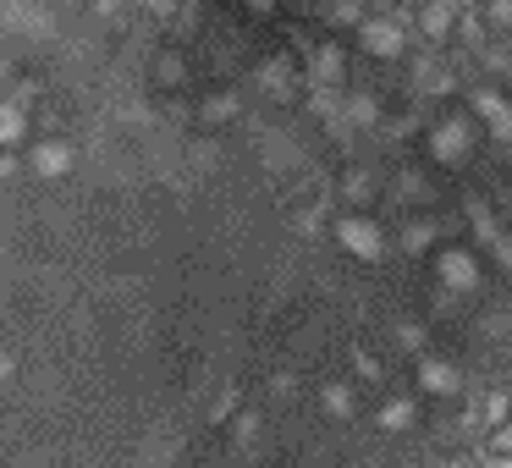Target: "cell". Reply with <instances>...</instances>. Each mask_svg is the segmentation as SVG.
Instances as JSON below:
<instances>
[{"label":"cell","mask_w":512,"mask_h":468,"mask_svg":"<svg viewBox=\"0 0 512 468\" xmlns=\"http://www.w3.org/2000/svg\"><path fill=\"white\" fill-rule=\"evenodd\" d=\"M424 386L452 397V391H463V380H457V369H446V364H424Z\"/></svg>","instance_id":"cell-6"},{"label":"cell","mask_w":512,"mask_h":468,"mask_svg":"<svg viewBox=\"0 0 512 468\" xmlns=\"http://www.w3.org/2000/svg\"><path fill=\"white\" fill-rule=\"evenodd\" d=\"M424 28H430V34L441 39L446 28H452V12H446V6H430V12H424Z\"/></svg>","instance_id":"cell-8"},{"label":"cell","mask_w":512,"mask_h":468,"mask_svg":"<svg viewBox=\"0 0 512 468\" xmlns=\"http://www.w3.org/2000/svg\"><path fill=\"white\" fill-rule=\"evenodd\" d=\"M441 276H446V287H474L479 270H474V259H468V254H446L441 259Z\"/></svg>","instance_id":"cell-3"},{"label":"cell","mask_w":512,"mask_h":468,"mask_svg":"<svg viewBox=\"0 0 512 468\" xmlns=\"http://www.w3.org/2000/svg\"><path fill=\"white\" fill-rule=\"evenodd\" d=\"M507 468H512V463H507Z\"/></svg>","instance_id":"cell-11"},{"label":"cell","mask_w":512,"mask_h":468,"mask_svg":"<svg viewBox=\"0 0 512 468\" xmlns=\"http://www.w3.org/2000/svg\"><path fill=\"white\" fill-rule=\"evenodd\" d=\"M474 111L490 122V133L512 144V105H507V100H496V94H474Z\"/></svg>","instance_id":"cell-1"},{"label":"cell","mask_w":512,"mask_h":468,"mask_svg":"<svg viewBox=\"0 0 512 468\" xmlns=\"http://www.w3.org/2000/svg\"><path fill=\"white\" fill-rule=\"evenodd\" d=\"M364 45L375 50V56H397V50H402L397 45V28H386V23H369L364 28Z\"/></svg>","instance_id":"cell-4"},{"label":"cell","mask_w":512,"mask_h":468,"mask_svg":"<svg viewBox=\"0 0 512 468\" xmlns=\"http://www.w3.org/2000/svg\"><path fill=\"white\" fill-rule=\"evenodd\" d=\"M496 452L512 457V424H501V430H496Z\"/></svg>","instance_id":"cell-9"},{"label":"cell","mask_w":512,"mask_h":468,"mask_svg":"<svg viewBox=\"0 0 512 468\" xmlns=\"http://www.w3.org/2000/svg\"><path fill=\"white\" fill-rule=\"evenodd\" d=\"M463 149H468V127L463 122H446L441 133H435V155L441 160H463Z\"/></svg>","instance_id":"cell-2"},{"label":"cell","mask_w":512,"mask_h":468,"mask_svg":"<svg viewBox=\"0 0 512 468\" xmlns=\"http://www.w3.org/2000/svg\"><path fill=\"white\" fill-rule=\"evenodd\" d=\"M468 215H474L479 237H490V243H501V237H496V221H490V210H485V204H468Z\"/></svg>","instance_id":"cell-7"},{"label":"cell","mask_w":512,"mask_h":468,"mask_svg":"<svg viewBox=\"0 0 512 468\" xmlns=\"http://www.w3.org/2000/svg\"><path fill=\"white\" fill-rule=\"evenodd\" d=\"M342 237L358 248V254H380V232H375V226H364V221H347Z\"/></svg>","instance_id":"cell-5"},{"label":"cell","mask_w":512,"mask_h":468,"mask_svg":"<svg viewBox=\"0 0 512 468\" xmlns=\"http://www.w3.org/2000/svg\"><path fill=\"white\" fill-rule=\"evenodd\" d=\"M496 254H501V259H507V265H512V243H496Z\"/></svg>","instance_id":"cell-10"}]
</instances>
